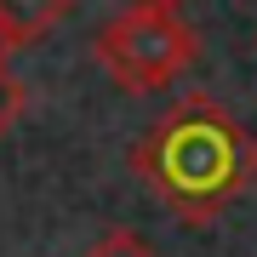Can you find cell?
<instances>
[{
    "mask_svg": "<svg viewBox=\"0 0 257 257\" xmlns=\"http://www.w3.org/2000/svg\"><path fill=\"white\" fill-rule=\"evenodd\" d=\"M126 160L132 177L183 223H211L257 189V138L211 92L177 97Z\"/></svg>",
    "mask_w": 257,
    "mask_h": 257,
    "instance_id": "cell-1",
    "label": "cell"
},
{
    "mask_svg": "<svg viewBox=\"0 0 257 257\" xmlns=\"http://www.w3.org/2000/svg\"><path fill=\"white\" fill-rule=\"evenodd\" d=\"M92 57L120 92L143 97L160 92L200 57V35L177 18V6H155V0H132L120 18H109L92 35Z\"/></svg>",
    "mask_w": 257,
    "mask_h": 257,
    "instance_id": "cell-2",
    "label": "cell"
},
{
    "mask_svg": "<svg viewBox=\"0 0 257 257\" xmlns=\"http://www.w3.org/2000/svg\"><path fill=\"white\" fill-rule=\"evenodd\" d=\"M69 12H74V0H0V40L12 52H23L40 35H52Z\"/></svg>",
    "mask_w": 257,
    "mask_h": 257,
    "instance_id": "cell-3",
    "label": "cell"
},
{
    "mask_svg": "<svg viewBox=\"0 0 257 257\" xmlns=\"http://www.w3.org/2000/svg\"><path fill=\"white\" fill-rule=\"evenodd\" d=\"M23 109H29V86H23L6 63H0V138H6V132L23 120Z\"/></svg>",
    "mask_w": 257,
    "mask_h": 257,
    "instance_id": "cell-4",
    "label": "cell"
},
{
    "mask_svg": "<svg viewBox=\"0 0 257 257\" xmlns=\"http://www.w3.org/2000/svg\"><path fill=\"white\" fill-rule=\"evenodd\" d=\"M86 257H160V251L149 246V240H138L132 229H109V234H103Z\"/></svg>",
    "mask_w": 257,
    "mask_h": 257,
    "instance_id": "cell-5",
    "label": "cell"
},
{
    "mask_svg": "<svg viewBox=\"0 0 257 257\" xmlns=\"http://www.w3.org/2000/svg\"><path fill=\"white\" fill-rule=\"evenodd\" d=\"M155 6H183V0H155Z\"/></svg>",
    "mask_w": 257,
    "mask_h": 257,
    "instance_id": "cell-6",
    "label": "cell"
}]
</instances>
